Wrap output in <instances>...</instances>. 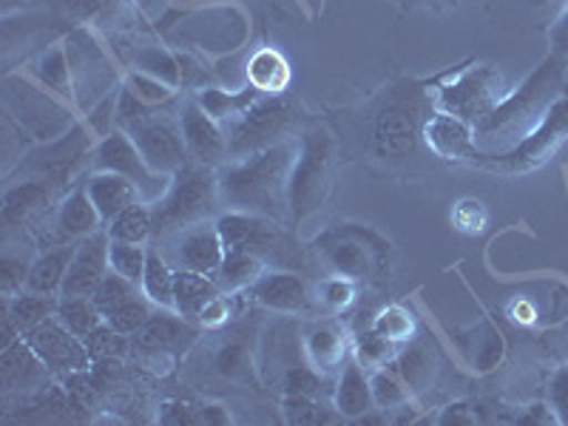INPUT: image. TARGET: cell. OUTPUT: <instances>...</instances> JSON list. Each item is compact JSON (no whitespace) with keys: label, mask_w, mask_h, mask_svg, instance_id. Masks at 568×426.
<instances>
[{"label":"cell","mask_w":568,"mask_h":426,"mask_svg":"<svg viewBox=\"0 0 568 426\" xmlns=\"http://www.w3.org/2000/svg\"><path fill=\"white\" fill-rule=\"evenodd\" d=\"M418 80H398L373 100L367 111V154L389 165H409L426 149L424 125L435 114L433 91Z\"/></svg>","instance_id":"cell-1"},{"label":"cell","mask_w":568,"mask_h":426,"mask_svg":"<svg viewBox=\"0 0 568 426\" xmlns=\"http://www.w3.org/2000/svg\"><path fill=\"white\" fill-rule=\"evenodd\" d=\"M296 154L298 136L258 154L242 156V160H227L216 171L222 207L287 222V182H291Z\"/></svg>","instance_id":"cell-2"},{"label":"cell","mask_w":568,"mask_h":426,"mask_svg":"<svg viewBox=\"0 0 568 426\" xmlns=\"http://www.w3.org/2000/svg\"><path fill=\"white\" fill-rule=\"evenodd\" d=\"M338 136L322 123H311L298 134V154L287 182V225L298 227L322 211L333 191L338 169Z\"/></svg>","instance_id":"cell-3"},{"label":"cell","mask_w":568,"mask_h":426,"mask_svg":"<svg viewBox=\"0 0 568 426\" xmlns=\"http://www.w3.org/2000/svg\"><path fill=\"white\" fill-rule=\"evenodd\" d=\"M216 225H220L225 251L251 253L262 258L267 267H278V271L307 273L311 267V256L284 227V222L258 216V213L225 211L216 216Z\"/></svg>","instance_id":"cell-4"},{"label":"cell","mask_w":568,"mask_h":426,"mask_svg":"<svg viewBox=\"0 0 568 426\" xmlns=\"http://www.w3.org/2000/svg\"><path fill=\"white\" fill-rule=\"evenodd\" d=\"M220 176L216 169H207L200 162H187L185 169L171 176V185L162 200L151 205L154 211V236L169 240L174 233L213 220L220 213Z\"/></svg>","instance_id":"cell-5"},{"label":"cell","mask_w":568,"mask_h":426,"mask_svg":"<svg viewBox=\"0 0 568 426\" xmlns=\"http://www.w3.org/2000/svg\"><path fill=\"white\" fill-rule=\"evenodd\" d=\"M311 123V114L302 109V103L287 94L258 98L245 114L227 123V156L242 160V156L273 149L278 142H291Z\"/></svg>","instance_id":"cell-6"},{"label":"cell","mask_w":568,"mask_h":426,"mask_svg":"<svg viewBox=\"0 0 568 426\" xmlns=\"http://www.w3.org/2000/svg\"><path fill=\"white\" fill-rule=\"evenodd\" d=\"M562 78H566V69H562V65H557L551 58L542 60L520 89L509 91V94L500 100V105L486 116L484 123L475 125V142H491L500 140V136L529 134V131L535 129L531 120L540 123L542 116H546L540 114V111L560 98V91L557 89H560Z\"/></svg>","instance_id":"cell-7"},{"label":"cell","mask_w":568,"mask_h":426,"mask_svg":"<svg viewBox=\"0 0 568 426\" xmlns=\"http://www.w3.org/2000/svg\"><path fill=\"white\" fill-rule=\"evenodd\" d=\"M313 251L336 276L369 282L387 273L389 245L375 231L362 225H333L313 242Z\"/></svg>","instance_id":"cell-8"},{"label":"cell","mask_w":568,"mask_h":426,"mask_svg":"<svg viewBox=\"0 0 568 426\" xmlns=\"http://www.w3.org/2000/svg\"><path fill=\"white\" fill-rule=\"evenodd\" d=\"M506 94L509 91H506L504 74L489 63L460 69L453 78L438 80V89L433 91L435 109L458 116L471 129L484 123Z\"/></svg>","instance_id":"cell-9"},{"label":"cell","mask_w":568,"mask_h":426,"mask_svg":"<svg viewBox=\"0 0 568 426\" xmlns=\"http://www.w3.org/2000/svg\"><path fill=\"white\" fill-rule=\"evenodd\" d=\"M196 336H200V329L191 324V318L180 316L176 311L156 307L149 322L131 336L129 353L142 367H149L151 373L165 375L174 369L176 358L191 349Z\"/></svg>","instance_id":"cell-10"},{"label":"cell","mask_w":568,"mask_h":426,"mask_svg":"<svg viewBox=\"0 0 568 426\" xmlns=\"http://www.w3.org/2000/svg\"><path fill=\"white\" fill-rule=\"evenodd\" d=\"M568 136V94H560L555 103L546 109V116L504 154H486L480 151L475 169L495 171V174H520L540 165L551 151Z\"/></svg>","instance_id":"cell-11"},{"label":"cell","mask_w":568,"mask_h":426,"mask_svg":"<svg viewBox=\"0 0 568 426\" xmlns=\"http://www.w3.org/2000/svg\"><path fill=\"white\" fill-rule=\"evenodd\" d=\"M27 344L34 349L45 369L63 384H74L80 378H89L91 373V355L89 347L80 336H74L58 316L45 318L34 329H29Z\"/></svg>","instance_id":"cell-12"},{"label":"cell","mask_w":568,"mask_h":426,"mask_svg":"<svg viewBox=\"0 0 568 426\" xmlns=\"http://www.w3.org/2000/svg\"><path fill=\"white\" fill-rule=\"evenodd\" d=\"M94 169L98 171H114V174H123L140 187L142 202H151L154 205L156 200L165 196L171 185V176L160 174L145 162V156L140 154L136 142L131 140L129 131H123L120 125L111 129L103 140L98 142L94 149Z\"/></svg>","instance_id":"cell-13"},{"label":"cell","mask_w":568,"mask_h":426,"mask_svg":"<svg viewBox=\"0 0 568 426\" xmlns=\"http://www.w3.org/2000/svg\"><path fill=\"white\" fill-rule=\"evenodd\" d=\"M123 131H129L131 140L136 142V149H140V154L145 156V162L154 171H160V174L174 176L176 171L185 169L187 162H194L191 154H187L185 140H182L180 123H174L169 116L154 114Z\"/></svg>","instance_id":"cell-14"},{"label":"cell","mask_w":568,"mask_h":426,"mask_svg":"<svg viewBox=\"0 0 568 426\" xmlns=\"http://www.w3.org/2000/svg\"><path fill=\"white\" fill-rule=\"evenodd\" d=\"M94 302L103 313V322L114 327L116 333H125V336H134L136 329L149 322L151 313H154V304L142 293L140 284L129 282V278L114 271L100 284V291L94 293Z\"/></svg>","instance_id":"cell-15"},{"label":"cell","mask_w":568,"mask_h":426,"mask_svg":"<svg viewBox=\"0 0 568 426\" xmlns=\"http://www.w3.org/2000/svg\"><path fill=\"white\" fill-rule=\"evenodd\" d=\"M160 242L174 247V258L180 271H196L216 278V273L222 267V258H225V242H222L216 220L196 222V225L185 227V231L174 233V236Z\"/></svg>","instance_id":"cell-16"},{"label":"cell","mask_w":568,"mask_h":426,"mask_svg":"<svg viewBox=\"0 0 568 426\" xmlns=\"http://www.w3.org/2000/svg\"><path fill=\"white\" fill-rule=\"evenodd\" d=\"M180 129L182 140L187 145V154L191 160L207 165V169L220 171L231 156H227V134L225 129H220V123L202 109L200 103L187 100L180 111Z\"/></svg>","instance_id":"cell-17"},{"label":"cell","mask_w":568,"mask_h":426,"mask_svg":"<svg viewBox=\"0 0 568 426\" xmlns=\"http://www.w3.org/2000/svg\"><path fill=\"white\" fill-rule=\"evenodd\" d=\"M109 242L111 236L105 227L78 242L69 271H65L60 296H94L100 291V284L111 273Z\"/></svg>","instance_id":"cell-18"},{"label":"cell","mask_w":568,"mask_h":426,"mask_svg":"<svg viewBox=\"0 0 568 426\" xmlns=\"http://www.w3.org/2000/svg\"><path fill=\"white\" fill-rule=\"evenodd\" d=\"M247 296H253V302L267 307V311L278 313H307L313 307L311 284L304 282L302 273L278 271V267H267L251 284Z\"/></svg>","instance_id":"cell-19"},{"label":"cell","mask_w":568,"mask_h":426,"mask_svg":"<svg viewBox=\"0 0 568 426\" xmlns=\"http://www.w3.org/2000/svg\"><path fill=\"white\" fill-rule=\"evenodd\" d=\"M424 142L426 149L433 151V156L444 162H466L475 165L480 156L478 142H475V129L464 120L444 111H435L424 125Z\"/></svg>","instance_id":"cell-20"},{"label":"cell","mask_w":568,"mask_h":426,"mask_svg":"<svg viewBox=\"0 0 568 426\" xmlns=\"http://www.w3.org/2000/svg\"><path fill=\"white\" fill-rule=\"evenodd\" d=\"M349 353H353V344H349L342 324L333 322V318H318L304 333V355H307V364L322 378H333V375L342 373Z\"/></svg>","instance_id":"cell-21"},{"label":"cell","mask_w":568,"mask_h":426,"mask_svg":"<svg viewBox=\"0 0 568 426\" xmlns=\"http://www.w3.org/2000/svg\"><path fill=\"white\" fill-rule=\"evenodd\" d=\"M103 227L105 222L100 216L98 205L91 202L85 180L78 182L63 196L58 213H54V245H71V242L85 240V236L103 231Z\"/></svg>","instance_id":"cell-22"},{"label":"cell","mask_w":568,"mask_h":426,"mask_svg":"<svg viewBox=\"0 0 568 426\" xmlns=\"http://www.w3.org/2000/svg\"><path fill=\"white\" fill-rule=\"evenodd\" d=\"M54 194H58V187L43 180L18 182L3 196V225L9 231H18V227L40 222V216H45L52 207Z\"/></svg>","instance_id":"cell-23"},{"label":"cell","mask_w":568,"mask_h":426,"mask_svg":"<svg viewBox=\"0 0 568 426\" xmlns=\"http://www.w3.org/2000/svg\"><path fill=\"white\" fill-rule=\"evenodd\" d=\"M333 404L342 418H364L373 413V384H369V369L364 367L355 355H349L342 373L336 375V387H333Z\"/></svg>","instance_id":"cell-24"},{"label":"cell","mask_w":568,"mask_h":426,"mask_svg":"<svg viewBox=\"0 0 568 426\" xmlns=\"http://www.w3.org/2000/svg\"><path fill=\"white\" fill-rule=\"evenodd\" d=\"M85 187H89L91 202L98 205L105 227H109V222H114L125 207H131L134 202H142L140 187H136L129 176L114 174V171H94V174L85 176Z\"/></svg>","instance_id":"cell-25"},{"label":"cell","mask_w":568,"mask_h":426,"mask_svg":"<svg viewBox=\"0 0 568 426\" xmlns=\"http://www.w3.org/2000/svg\"><path fill=\"white\" fill-rule=\"evenodd\" d=\"M136 71H145V74H154L162 83L174 85V89H191L196 80L202 78V71L182 54L165 52L160 45H142L131 54Z\"/></svg>","instance_id":"cell-26"},{"label":"cell","mask_w":568,"mask_h":426,"mask_svg":"<svg viewBox=\"0 0 568 426\" xmlns=\"http://www.w3.org/2000/svg\"><path fill=\"white\" fill-rule=\"evenodd\" d=\"M291 63H287V58H284L278 49H273V45H262V49H258L256 54H251V60H247V85L262 91L265 98L284 94L287 85H291Z\"/></svg>","instance_id":"cell-27"},{"label":"cell","mask_w":568,"mask_h":426,"mask_svg":"<svg viewBox=\"0 0 568 426\" xmlns=\"http://www.w3.org/2000/svg\"><path fill=\"white\" fill-rule=\"evenodd\" d=\"M74 247H78V242H71V245H58L52 247V251H45L43 256L34 258L32 267H29L27 287H23V291L43 293V296H60L65 271H69L71 256H74Z\"/></svg>","instance_id":"cell-28"},{"label":"cell","mask_w":568,"mask_h":426,"mask_svg":"<svg viewBox=\"0 0 568 426\" xmlns=\"http://www.w3.org/2000/svg\"><path fill=\"white\" fill-rule=\"evenodd\" d=\"M220 293H222L220 284H216V278L213 276H205V273H196V271H176L174 311L180 313V316L196 322L200 313L205 311L207 304L220 296Z\"/></svg>","instance_id":"cell-29"},{"label":"cell","mask_w":568,"mask_h":426,"mask_svg":"<svg viewBox=\"0 0 568 426\" xmlns=\"http://www.w3.org/2000/svg\"><path fill=\"white\" fill-rule=\"evenodd\" d=\"M384 367L393 369L400 382L407 384V389L413 393V398H415V395L424 393V389L429 387V382H433V375H435L433 349L413 338V342L404 344L393 362L384 364Z\"/></svg>","instance_id":"cell-30"},{"label":"cell","mask_w":568,"mask_h":426,"mask_svg":"<svg viewBox=\"0 0 568 426\" xmlns=\"http://www.w3.org/2000/svg\"><path fill=\"white\" fill-rule=\"evenodd\" d=\"M58 12L78 27H114L125 12L134 7V0H54Z\"/></svg>","instance_id":"cell-31"},{"label":"cell","mask_w":568,"mask_h":426,"mask_svg":"<svg viewBox=\"0 0 568 426\" xmlns=\"http://www.w3.org/2000/svg\"><path fill=\"white\" fill-rule=\"evenodd\" d=\"M60 296H43V293L20 291L7 298V322L18 329L20 336H27L29 329L43 324L45 318L58 316Z\"/></svg>","instance_id":"cell-32"},{"label":"cell","mask_w":568,"mask_h":426,"mask_svg":"<svg viewBox=\"0 0 568 426\" xmlns=\"http://www.w3.org/2000/svg\"><path fill=\"white\" fill-rule=\"evenodd\" d=\"M174 282L176 271L171 267L169 256L160 251V245L149 247V258H145V273H142V293L151 298L154 307H165L174 311Z\"/></svg>","instance_id":"cell-33"},{"label":"cell","mask_w":568,"mask_h":426,"mask_svg":"<svg viewBox=\"0 0 568 426\" xmlns=\"http://www.w3.org/2000/svg\"><path fill=\"white\" fill-rule=\"evenodd\" d=\"M265 271L267 265L262 258L242 251H225L222 267L220 273H216V284H220V291L225 293V296H240V293L251 291V284Z\"/></svg>","instance_id":"cell-34"},{"label":"cell","mask_w":568,"mask_h":426,"mask_svg":"<svg viewBox=\"0 0 568 426\" xmlns=\"http://www.w3.org/2000/svg\"><path fill=\"white\" fill-rule=\"evenodd\" d=\"M258 98H265L262 91L253 85L242 91H225V89H200L196 91V103L216 120V123H233L236 116L245 114Z\"/></svg>","instance_id":"cell-35"},{"label":"cell","mask_w":568,"mask_h":426,"mask_svg":"<svg viewBox=\"0 0 568 426\" xmlns=\"http://www.w3.org/2000/svg\"><path fill=\"white\" fill-rule=\"evenodd\" d=\"M109 236L120 242H134V245H145L154 236V211L151 202H134L125 207L114 222H109Z\"/></svg>","instance_id":"cell-36"},{"label":"cell","mask_w":568,"mask_h":426,"mask_svg":"<svg viewBox=\"0 0 568 426\" xmlns=\"http://www.w3.org/2000/svg\"><path fill=\"white\" fill-rule=\"evenodd\" d=\"M58 318L80 338H85L103 324V313H100L94 296H60Z\"/></svg>","instance_id":"cell-37"},{"label":"cell","mask_w":568,"mask_h":426,"mask_svg":"<svg viewBox=\"0 0 568 426\" xmlns=\"http://www.w3.org/2000/svg\"><path fill=\"white\" fill-rule=\"evenodd\" d=\"M123 85L125 89L134 94L136 100H140L142 105H149V109L160 111L165 109V105H171L176 100V89L169 83H162L160 78H154V74H145V71H125L123 78Z\"/></svg>","instance_id":"cell-38"},{"label":"cell","mask_w":568,"mask_h":426,"mask_svg":"<svg viewBox=\"0 0 568 426\" xmlns=\"http://www.w3.org/2000/svg\"><path fill=\"white\" fill-rule=\"evenodd\" d=\"M145 258H149V247L134 245V242H109V262L111 271L120 273L129 282H142V273H145Z\"/></svg>","instance_id":"cell-39"},{"label":"cell","mask_w":568,"mask_h":426,"mask_svg":"<svg viewBox=\"0 0 568 426\" xmlns=\"http://www.w3.org/2000/svg\"><path fill=\"white\" fill-rule=\"evenodd\" d=\"M373 329L378 333V336L387 338V342L404 347V344L413 342V336H415V318L407 307H400V304H389V307H384V311L375 316Z\"/></svg>","instance_id":"cell-40"},{"label":"cell","mask_w":568,"mask_h":426,"mask_svg":"<svg viewBox=\"0 0 568 426\" xmlns=\"http://www.w3.org/2000/svg\"><path fill=\"white\" fill-rule=\"evenodd\" d=\"M369 384H373V398L378 409H395L404 407L413 400V393L407 389V384L400 382L398 375L389 367H378L369 373Z\"/></svg>","instance_id":"cell-41"},{"label":"cell","mask_w":568,"mask_h":426,"mask_svg":"<svg viewBox=\"0 0 568 426\" xmlns=\"http://www.w3.org/2000/svg\"><path fill=\"white\" fill-rule=\"evenodd\" d=\"M83 342H85V347H89V355L94 364L123 358V355L131 349V336H125V333H116V329L109 327L105 322L100 324L94 333H89Z\"/></svg>","instance_id":"cell-42"},{"label":"cell","mask_w":568,"mask_h":426,"mask_svg":"<svg viewBox=\"0 0 568 426\" xmlns=\"http://www.w3.org/2000/svg\"><path fill=\"white\" fill-rule=\"evenodd\" d=\"M398 349H400L398 344H393V342H387L384 336H378L373 327H369L367 333H362V336L353 342V355L367 369H378V367H384V364H389L395 355H398Z\"/></svg>","instance_id":"cell-43"},{"label":"cell","mask_w":568,"mask_h":426,"mask_svg":"<svg viewBox=\"0 0 568 426\" xmlns=\"http://www.w3.org/2000/svg\"><path fill=\"white\" fill-rule=\"evenodd\" d=\"M449 220H453L455 231L466 233V236H480V233L489 227V211L480 200H458L453 205V213H449Z\"/></svg>","instance_id":"cell-44"},{"label":"cell","mask_w":568,"mask_h":426,"mask_svg":"<svg viewBox=\"0 0 568 426\" xmlns=\"http://www.w3.org/2000/svg\"><path fill=\"white\" fill-rule=\"evenodd\" d=\"M316 296H318V302L327 307V311H333V313L347 311L349 304L355 302V278L336 276V273H333V276H327L318 282Z\"/></svg>","instance_id":"cell-45"},{"label":"cell","mask_w":568,"mask_h":426,"mask_svg":"<svg viewBox=\"0 0 568 426\" xmlns=\"http://www.w3.org/2000/svg\"><path fill=\"white\" fill-rule=\"evenodd\" d=\"M284 415L291 424H327L329 415L313 395H287L284 398Z\"/></svg>","instance_id":"cell-46"},{"label":"cell","mask_w":568,"mask_h":426,"mask_svg":"<svg viewBox=\"0 0 568 426\" xmlns=\"http://www.w3.org/2000/svg\"><path fill=\"white\" fill-rule=\"evenodd\" d=\"M156 420L165 426H194V424H202V407L200 404H191V400H182V398H174V400H165L160 407V415H156Z\"/></svg>","instance_id":"cell-47"},{"label":"cell","mask_w":568,"mask_h":426,"mask_svg":"<svg viewBox=\"0 0 568 426\" xmlns=\"http://www.w3.org/2000/svg\"><path fill=\"white\" fill-rule=\"evenodd\" d=\"M29 267L23 258H14V256H3L0 262V284H3V296H14L27 287V276H29Z\"/></svg>","instance_id":"cell-48"},{"label":"cell","mask_w":568,"mask_h":426,"mask_svg":"<svg viewBox=\"0 0 568 426\" xmlns=\"http://www.w3.org/2000/svg\"><path fill=\"white\" fill-rule=\"evenodd\" d=\"M549 404L557 415V424H568V364H562L549 382Z\"/></svg>","instance_id":"cell-49"},{"label":"cell","mask_w":568,"mask_h":426,"mask_svg":"<svg viewBox=\"0 0 568 426\" xmlns=\"http://www.w3.org/2000/svg\"><path fill=\"white\" fill-rule=\"evenodd\" d=\"M231 298L233 296H225V293H220V296L213 298L205 311L200 313V318H196V322H200V327L216 329V327H222V324L231 322Z\"/></svg>","instance_id":"cell-50"},{"label":"cell","mask_w":568,"mask_h":426,"mask_svg":"<svg viewBox=\"0 0 568 426\" xmlns=\"http://www.w3.org/2000/svg\"><path fill=\"white\" fill-rule=\"evenodd\" d=\"M549 43H551L549 58L568 71V9L562 12V18L557 20L555 27H551Z\"/></svg>","instance_id":"cell-51"},{"label":"cell","mask_w":568,"mask_h":426,"mask_svg":"<svg viewBox=\"0 0 568 426\" xmlns=\"http://www.w3.org/2000/svg\"><path fill=\"white\" fill-rule=\"evenodd\" d=\"M407 9H433V12H449L458 7V0H393Z\"/></svg>","instance_id":"cell-52"},{"label":"cell","mask_w":568,"mask_h":426,"mask_svg":"<svg viewBox=\"0 0 568 426\" xmlns=\"http://www.w3.org/2000/svg\"><path fill=\"white\" fill-rule=\"evenodd\" d=\"M466 404H453V407H446L444 415L438 418V424H478L475 415H464L466 413Z\"/></svg>","instance_id":"cell-53"},{"label":"cell","mask_w":568,"mask_h":426,"mask_svg":"<svg viewBox=\"0 0 568 426\" xmlns=\"http://www.w3.org/2000/svg\"><path fill=\"white\" fill-rule=\"evenodd\" d=\"M509 313L517 318V322H526V324L535 322V311H531V304L529 302H520V298H517V302H511Z\"/></svg>","instance_id":"cell-54"},{"label":"cell","mask_w":568,"mask_h":426,"mask_svg":"<svg viewBox=\"0 0 568 426\" xmlns=\"http://www.w3.org/2000/svg\"><path fill=\"white\" fill-rule=\"evenodd\" d=\"M202 424H231V415L222 407H202Z\"/></svg>","instance_id":"cell-55"},{"label":"cell","mask_w":568,"mask_h":426,"mask_svg":"<svg viewBox=\"0 0 568 426\" xmlns=\"http://www.w3.org/2000/svg\"><path fill=\"white\" fill-rule=\"evenodd\" d=\"M566 344H568V342H566Z\"/></svg>","instance_id":"cell-56"}]
</instances>
